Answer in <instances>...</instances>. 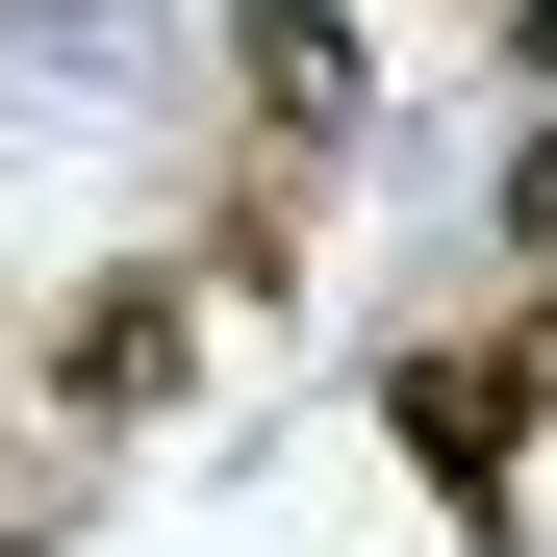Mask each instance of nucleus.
Listing matches in <instances>:
<instances>
[{"label":"nucleus","mask_w":557,"mask_h":557,"mask_svg":"<svg viewBox=\"0 0 557 557\" xmlns=\"http://www.w3.org/2000/svg\"><path fill=\"white\" fill-rule=\"evenodd\" d=\"M177 381H203V253H102V278L51 305V406H76V431H152Z\"/></svg>","instance_id":"2"},{"label":"nucleus","mask_w":557,"mask_h":557,"mask_svg":"<svg viewBox=\"0 0 557 557\" xmlns=\"http://www.w3.org/2000/svg\"><path fill=\"white\" fill-rule=\"evenodd\" d=\"M0 557H51V532H0Z\"/></svg>","instance_id":"6"},{"label":"nucleus","mask_w":557,"mask_h":557,"mask_svg":"<svg viewBox=\"0 0 557 557\" xmlns=\"http://www.w3.org/2000/svg\"><path fill=\"white\" fill-rule=\"evenodd\" d=\"M532 406H557V278H532L507 330H406L381 355V431H406V482L456 507V557H532V482H507Z\"/></svg>","instance_id":"1"},{"label":"nucleus","mask_w":557,"mask_h":557,"mask_svg":"<svg viewBox=\"0 0 557 557\" xmlns=\"http://www.w3.org/2000/svg\"><path fill=\"white\" fill-rule=\"evenodd\" d=\"M228 102H253V177H330L355 152V26L330 0H228Z\"/></svg>","instance_id":"3"},{"label":"nucleus","mask_w":557,"mask_h":557,"mask_svg":"<svg viewBox=\"0 0 557 557\" xmlns=\"http://www.w3.org/2000/svg\"><path fill=\"white\" fill-rule=\"evenodd\" d=\"M507 253H532V278H557V102H532V127H507Z\"/></svg>","instance_id":"4"},{"label":"nucleus","mask_w":557,"mask_h":557,"mask_svg":"<svg viewBox=\"0 0 557 557\" xmlns=\"http://www.w3.org/2000/svg\"><path fill=\"white\" fill-rule=\"evenodd\" d=\"M507 76H532V102H557V0H507Z\"/></svg>","instance_id":"5"}]
</instances>
